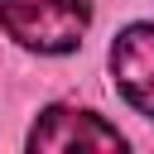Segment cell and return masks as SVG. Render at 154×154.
<instances>
[{"mask_svg": "<svg viewBox=\"0 0 154 154\" xmlns=\"http://www.w3.org/2000/svg\"><path fill=\"white\" fill-rule=\"evenodd\" d=\"M0 29L29 53H72L91 29V0H0Z\"/></svg>", "mask_w": 154, "mask_h": 154, "instance_id": "obj_1", "label": "cell"}, {"mask_svg": "<svg viewBox=\"0 0 154 154\" xmlns=\"http://www.w3.org/2000/svg\"><path fill=\"white\" fill-rule=\"evenodd\" d=\"M125 144L130 140L116 125H106L96 111H82V106H48L29 130L34 154L38 149H58V154H67V149H125Z\"/></svg>", "mask_w": 154, "mask_h": 154, "instance_id": "obj_2", "label": "cell"}, {"mask_svg": "<svg viewBox=\"0 0 154 154\" xmlns=\"http://www.w3.org/2000/svg\"><path fill=\"white\" fill-rule=\"evenodd\" d=\"M111 77H116V91L154 116V19H140V24H125L111 43Z\"/></svg>", "mask_w": 154, "mask_h": 154, "instance_id": "obj_3", "label": "cell"}]
</instances>
